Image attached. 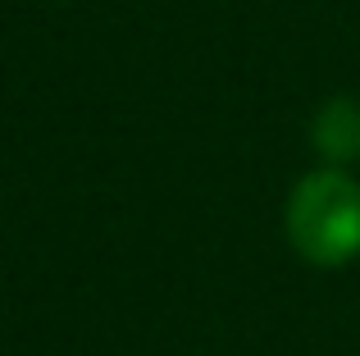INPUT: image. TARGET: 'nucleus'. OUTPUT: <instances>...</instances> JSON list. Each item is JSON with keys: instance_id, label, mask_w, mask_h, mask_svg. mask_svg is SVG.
<instances>
[{"instance_id": "2", "label": "nucleus", "mask_w": 360, "mask_h": 356, "mask_svg": "<svg viewBox=\"0 0 360 356\" xmlns=\"http://www.w3.org/2000/svg\"><path fill=\"white\" fill-rule=\"evenodd\" d=\"M310 137H315V151L328 165H338V170L360 160V101H352V96L324 101L315 124H310Z\"/></svg>"}, {"instance_id": "1", "label": "nucleus", "mask_w": 360, "mask_h": 356, "mask_svg": "<svg viewBox=\"0 0 360 356\" xmlns=\"http://www.w3.org/2000/svg\"><path fill=\"white\" fill-rule=\"evenodd\" d=\"M288 242L310 265H347L360 256V183L347 170L306 174L288 196Z\"/></svg>"}]
</instances>
